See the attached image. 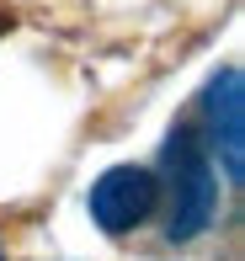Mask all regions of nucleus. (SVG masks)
<instances>
[{"label":"nucleus","instance_id":"obj_1","mask_svg":"<svg viewBox=\"0 0 245 261\" xmlns=\"http://www.w3.org/2000/svg\"><path fill=\"white\" fill-rule=\"evenodd\" d=\"M219 208V187H213V165L197 149V139L176 128L166 139V234L171 240H197L208 229Z\"/></svg>","mask_w":245,"mask_h":261},{"label":"nucleus","instance_id":"obj_2","mask_svg":"<svg viewBox=\"0 0 245 261\" xmlns=\"http://www.w3.org/2000/svg\"><path fill=\"white\" fill-rule=\"evenodd\" d=\"M155 197H160L155 171H144V165H112V171H101L96 187H91V219L107 234H128L133 224L149 219Z\"/></svg>","mask_w":245,"mask_h":261},{"label":"nucleus","instance_id":"obj_3","mask_svg":"<svg viewBox=\"0 0 245 261\" xmlns=\"http://www.w3.org/2000/svg\"><path fill=\"white\" fill-rule=\"evenodd\" d=\"M208 123H213L224 171L240 181L245 176V75H240V64L213 75V86H208Z\"/></svg>","mask_w":245,"mask_h":261},{"label":"nucleus","instance_id":"obj_4","mask_svg":"<svg viewBox=\"0 0 245 261\" xmlns=\"http://www.w3.org/2000/svg\"><path fill=\"white\" fill-rule=\"evenodd\" d=\"M6 27H11V16H0V32H6Z\"/></svg>","mask_w":245,"mask_h":261},{"label":"nucleus","instance_id":"obj_5","mask_svg":"<svg viewBox=\"0 0 245 261\" xmlns=\"http://www.w3.org/2000/svg\"><path fill=\"white\" fill-rule=\"evenodd\" d=\"M0 261H6V256H0Z\"/></svg>","mask_w":245,"mask_h":261}]
</instances>
